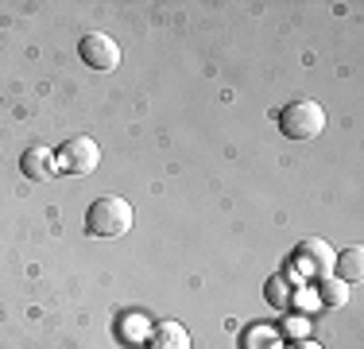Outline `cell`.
<instances>
[{
  "label": "cell",
  "mask_w": 364,
  "mask_h": 349,
  "mask_svg": "<svg viewBox=\"0 0 364 349\" xmlns=\"http://www.w3.org/2000/svg\"><path fill=\"white\" fill-rule=\"evenodd\" d=\"M117 334L124 338L128 345H136V342H140V338L147 334V322L140 318V314H132V318H128V326H124V322H120V326H117Z\"/></svg>",
  "instance_id": "obj_11"
},
{
  "label": "cell",
  "mask_w": 364,
  "mask_h": 349,
  "mask_svg": "<svg viewBox=\"0 0 364 349\" xmlns=\"http://www.w3.org/2000/svg\"><path fill=\"white\" fill-rule=\"evenodd\" d=\"M55 163H58V171H66V174H90V171H97V163H101V147L93 144L90 136H74L55 152Z\"/></svg>",
  "instance_id": "obj_3"
},
{
  "label": "cell",
  "mask_w": 364,
  "mask_h": 349,
  "mask_svg": "<svg viewBox=\"0 0 364 349\" xmlns=\"http://www.w3.org/2000/svg\"><path fill=\"white\" fill-rule=\"evenodd\" d=\"M77 55H82L85 66L109 74V70L120 66V43L112 39V35H105V31H90L82 43H77Z\"/></svg>",
  "instance_id": "obj_4"
},
{
  "label": "cell",
  "mask_w": 364,
  "mask_h": 349,
  "mask_svg": "<svg viewBox=\"0 0 364 349\" xmlns=\"http://www.w3.org/2000/svg\"><path fill=\"white\" fill-rule=\"evenodd\" d=\"M333 272H341V283H360V276H364V252L360 249H345L341 256H337Z\"/></svg>",
  "instance_id": "obj_8"
},
{
  "label": "cell",
  "mask_w": 364,
  "mask_h": 349,
  "mask_svg": "<svg viewBox=\"0 0 364 349\" xmlns=\"http://www.w3.org/2000/svg\"><path fill=\"white\" fill-rule=\"evenodd\" d=\"M318 295H322L326 307H345V303H349V287H345L341 279H329V276L318 283Z\"/></svg>",
  "instance_id": "obj_9"
},
{
  "label": "cell",
  "mask_w": 364,
  "mask_h": 349,
  "mask_svg": "<svg viewBox=\"0 0 364 349\" xmlns=\"http://www.w3.org/2000/svg\"><path fill=\"white\" fill-rule=\"evenodd\" d=\"M23 174H28V179H50V174H58L55 155H50L47 147H31V152H23Z\"/></svg>",
  "instance_id": "obj_7"
},
{
  "label": "cell",
  "mask_w": 364,
  "mask_h": 349,
  "mask_svg": "<svg viewBox=\"0 0 364 349\" xmlns=\"http://www.w3.org/2000/svg\"><path fill=\"white\" fill-rule=\"evenodd\" d=\"M147 349H190V334L182 322H159L147 330Z\"/></svg>",
  "instance_id": "obj_6"
},
{
  "label": "cell",
  "mask_w": 364,
  "mask_h": 349,
  "mask_svg": "<svg viewBox=\"0 0 364 349\" xmlns=\"http://www.w3.org/2000/svg\"><path fill=\"white\" fill-rule=\"evenodd\" d=\"M279 132L291 140H314L326 132V109L318 101H291L279 113Z\"/></svg>",
  "instance_id": "obj_2"
},
{
  "label": "cell",
  "mask_w": 364,
  "mask_h": 349,
  "mask_svg": "<svg viewBox=\"0 0 364 349\" xmlns=\"http://www.w3.org/2000/svg\"><path fill=\"white\" fill-rule=\"evenodd\" d=\"M287 349H322L318 342H294V345H287Z\"/></svg>",
  "instance_id": "obj_12"
},
{
  "label": "cell",
  "mask_w": 364,
  "mask_h": 349,
  "mask_svg": "<svg viewBox=\"0 0 364 349\" xmlns=\"http://www.w3.org/2000/svg\"><path fill=\"white\" fill-rule=\"evenodd\" d=\"M287 287L291 283L283 276H272V279H267V303H272V307H287V299H291Z\"/></svg>",
  "instance_id": "obj_10"
},
{
  "label": "cell",
  "mask_w": 364,
  "mask_h": 349,
  "mask_svg": "<svg viewBox=\"0 0 364 349\" xmlns=\"http://www.w3.org/2000/svg\"><path fill=\"white\" fill-rule=\"evenodd\" d=\"M294 264H299L306 276H314V279H326V276H333L337 252L329 249V244H326L322 237H310V241H302L299 249H294Z\"/></svg>",
  "instance_id": "obj_5"
},
{
  "label": "cell",
  "mask_w": 364,
  "mask_h": 349,
  "mask_svg": "<svg viewBox=\"0 0 364 349\" xmlns=\"http://www.w3.org/2000/svg\"><path fill=\"white\" fill-rule=\"evenodd\" d=\"M85 229L93 237H124L132 229V206L117 194H105L97 198L90 209H85Z\"/></svg>",
  "instance_id": "obj_1"
}]
</instances>
